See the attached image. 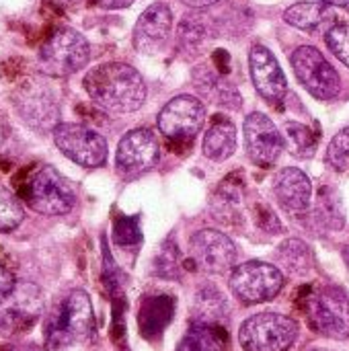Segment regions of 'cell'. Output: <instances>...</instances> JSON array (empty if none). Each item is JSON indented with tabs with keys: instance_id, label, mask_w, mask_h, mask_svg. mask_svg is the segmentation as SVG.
I'll return each mask as SVG.
<instances>
[{
	"instance_id": "cell-17",
	"label": "cell",
	"mask_w": 349,
	"mask_h": 351,
	"mask_svg": "<svg viewBox=\"0 0 349 351\" xmlns=\"http://www.w3.org/2000/svg\"><path fill=\"white\" fill-rule=\"evenodd\" d=\"M173 27V12L167 4H150L138 19L134 27V45L136 49L148 53L154 51L169 35Z\"/></svg>"
},
{
	"instance_id": "cell-7",
	"label": "cell",
	"mask_w": 349,
	"mask_h": 351,
	"mask_svg": "<svg viewBox=\"0 0 349 351\" xmlns=\"http://www.w3.org/2000/svg\"><path fill=\"white\" fill-rule=\"evenodd\" d=\"M58 150L84 169H97L107 160V140L84 123L60 121L51 132Z\"/></svg>"
},
{
	"instance_id": "cell-30",
	"label": "cell",
	"mask_w": 349,
	"mask_h": 351,
	"mask_svg": "<svg viewBox=\"0 0 349 351\" xmlns=\"http://www.w3.org/2000/svg\"><path fill=\"white\" fill-rule=\"evenodd\" d=\"M179 271V249L173 241L165 243L156 257V274L163 278H177Z\"/></svg>"
},
{
	"instance_id": "cell-23",
	"label": "cell",
	"mask_w": 349,
	"mask_h": 351,
	"mask_svg": "<svg viewBox=\"0 0 349 351\" xmlns=\"http://www.w3.org/2000/svg\"><path fill=\"white\" fill-rule=\"evenodd\" d=\"M228 306L224 296L214 288H202L195 294L193 300V323H208V325H220V321L226 317Z\"/></svg>"
},
{
	"instance_id": "cell-26",
	"label": "cell",
	"mask_w": 349,
	"mask_h": 351,
	"mask_svg": "<svg viewBox=\"0 0 349 351\" xmlns=\"http://www.w3.org/2000/svg\"><path fill=\"white\" fill-rule=\"evenodd\" d=\"M25 218L23 202L16 193L0 183V234L12 232Z\"/></svg>"
},
{
	"instance_id": "cell-14",
	"label": "cell",
	"mask_w": 349,
	"mask_h": 351,
	"mask_svg": "<svg viewBox=\"0 0 349 351\" xmlns=\"http://www.w3.org/2000/svg\"><path fill=\"white\" fill-rule=\"evenodd\" d=\"M243 130L247 154L251 156V160L259 167H272L286 146V140L278 125L265 113L255 111L245 119Z\"/></svg>"
},
{
	"instance_id": "cell-11",
	"label": "cell",
	"mask_w": 349,
	"mask_h": 351,
	"mask_svg": "<svg viewBox=\"0 0 349 351\" xmlns=\"http://www.w3.org/2000/svg\"><path fill=\"white\" fill-rule=\"evenodd\" d=\"M206 119L204 103L191 95H179L171 99L158 113V130L171 142H191Z\"/></svg>"
},
{
	"instance_id": "cell-21",
	"label": "cell",
	"mask_w": 349,
	"mask_h": 351,
	"mask_svg": "<svg viewBox=\"0 0 349 351\" xmlns=\"http://www.w3.org/2000/svg\"><path fill=\"white\" fill-rule=\"evenodd\" d=\"M177 351H226V335L220 325L193 323L179 341Z\"/></svg>"
},
{
	"instance_id": "cell-12",
	"label": "cell",
	"mask_w": 349,
	"mask_h": 351,
	"mask_svg": "<svg viewBox=\"0 0 349 351\" xmlns=\"http://www.w3.org/2000/svg\"><path fill=\"white\" fill-rule=\"evenodd\" d=\"M158 156L160 146L152 130L138 128L119 140L115 152V169L123 177H140L156 167Z\"/></svg>"
},
{
	"instance_id": "cell-39",
	"label": "cell",
	"mask_w": 349,
	"mask_h": 351,
	"mask_svg": "<svg viewBox=\"0 0 349 351\" xmlns=\"http://www.w3.org/2000/svg\"><path fill=\"white\" fill-rule=\"evenodd\" d=\"M313 351H323V350H313Z\"/></svg>"
},
{
	"instance_id": "cell-28",
	"label": "cell",
	"mask_w": 349,
	"mask_h": 351,
	"mask_svg": "<svg viewBox=\"0 0 349 351\" xmlns=\"http://www.w3.org/2000/svg\"><path fill=\"white\" fill-rule=\"evenodd\" d=\"M327 162L337 171L349 169V128L341 130L331 140V144L327 148Z\"/></svg>"
},
{
	"instance_id": "cell-15",
	"label": "cell",
	"mask_w": 349,
	"mask_h": 351,
	"mask_svg": "<svg viewBox=\"0 0 349 351\" xmlns=\"http://www.w3.org/2000/svg\"><path fill=\"white\" fill-rule=\"evenodd\" d=\"M43 300L35 284L19 282L10 298L0 306V335H14L29 329L41 315Z\"/></svg>"
},
{
	"instance_id": "cell-38",
	"label": "cell",
	"mask_w": 349,
	"mask_h": 351,
	"mask_svg": "<svg viewBox=\"0 0 349 351\" xmlns=\"http://www.w3.org/2000/svg\"><path fill=\"white\" fill-rule=\"evenodd\" d=\"M344 257H346V263L349 267V245H346V249H344Z\"/></svg>"
},
{
	"instance_id": "cell-5",
	"label": "cell",
	"mask_w": 349,
	"mask_h": 351,
	"mask_svg": "<svg viewBox=\"0 0 349 351\" xmlns=\"http://www.w3.org/2000/svg\"><path fill=\"white\" fill-rule=\"evenodd\" d=\"M10 101L21 121L35 132H53L60 123V101L43 78L23 80L12 90Z\"/></svg>"
},
{
	"instance_id": "cell-32",
	"label": "cell",
	"mask_w": 349,
	"mask_h": 351,
	"mask_svg": "<svg viewBox=\"0 0 349 351\" xmlns=\"http://www.w3.org/2000/svg\"><path fill=\"white\" fill-rule=\"evenodd\" d=\"M16 284H19V282L14 280V276H12L6 267L0 265V306L10 298V294L14 292Z\"/></svg>"
},
{
	"instance_id": "cell-16",
	"label": "cell",
	"mask_w": 349,
	"mask_h": 351,
	"mask_svg": "<svg viewBox=\"0 0 349 351\" xmlns=\"http://www.w3.org/2000/svg\"><path fill=\"white\" fill-rule=\"evenodd\" d=\"M249 68H251V78H253L257 93L272 105L282 103L288 93V80H286L276 56L265 45L257 43L251 47Z\"/></svg>"
},
{
	"instance_id": "cell-2",
	"label": "cell",
	"mask_w": 349,
	"mask_h": 351,
	"mask_svg": "<svg viewBox=\"0 0 349 351\" xmlns=\"http://www.w3.org/2000/svg\"><path fill=\"white\" fill-rule=\"evenodd\" d=\"M45 346L58 351L88 341L95 333V313L84 290L68 292L45 317Z\"/></svg>"
},
{
	"instance_id": "cell-27",
	"label": "cell",
	"mask_w": 349,
	"mask_h": 351,
	"mask_svg": "<svg viewBox=\"0 0 349 351\" xmlns=\"http://www.w3.org/2000/svg\"><path fill=\"white\" fill-rule=\"evenodd\" d=\"M327 45L331 53L349 66V23H337L327 31Z\"/></svg>"
},
{
	"instance_id": "cell-36",
	"label": "cell",
	"mask_w": 349,
	"mask_h": 351,
	"mask_svg": "<svg viewBox=\"0 0 349 351\" xmlns=\"http://www.w3.org/2000/svg\"><path fill=\"white\" fill-rule=\"evenodd\" d=\"M10 351H39L35 346H14Z\"/></svg>"
},
{
	"instance_id": "cell-22",
	"label": "cell",
	"mask_w": 349,
	"mask_h": 351,
	"mask_svg": "<svg viewBox=\"0 0 349 351\" xmlns=\"http://www.w3.org/2000/svg\"><path fill=\"white\" fill-rule=\"evenodd\" d=\"M276 259L282 265V269L292 274V276H304L313 267L311 247L304 241H300V239H290V241L282 243L278 247Z\"/></svg>"
},
{
	"instance_id": "cell-34",
	"label": "cell",
	"mask_w": 349,
	"mask_h": 351,
	"mask_svg": "<svg viewBox=\"0 0 349 351\" xmlns=\"http://www.w3.org/2000/svg\"><path fill=\"white\" fill-rule=\"evenodd\" d=\"M181 2L191 6V8H208V6H212V4H216L220 0H181Z\"/></svg>"
},
{
	"instance_id": "cell-19",
	"label": "cell",
	"mask_w": 349,
	"mask_h": 351,
	"mask_svg": "<svg viewBox=\"0 0 349 351\" xmlns=\"http://www.w3.org/2000/svg\"><path fill=\"white\" fill-rule=\"evenodd\" d=\"M237 148V130L234 123L226 117H218L204 136V156L214 162H224L234 154Z\"/></svg>"
},
{
	"instance_id": "cell-20",
	"label": "cell",
	"mask_w": 349,
	"mask_h": 351,
	"mask_svg": "<svg viewBox=\"0 0 349 351\" xmlns=\"http://www.w3.org/2000/svg\"><path fill=\"white\" fill-rule=\"evenodd\" d=\"M175 302L171 296H150L140 308V331L144 337H156L171 323Z\"/></svg>"
},
{
	"instance_id": "cell-37",
	"label": "cell",
	"mask_w": 349,
	"mask_h": 351,
	"mask_svg": "<svg viewBox=\"0 0 349 351\" xmlns=\"http://www.w3.org/2000/svg\"><path fill=\"white\" fill-rule=\"evenodd\" d=\"M56 2H60V4H64V6H70V4H74V2H78V0H56Z\"/></svg>"
},
{
	"instance_id": "cell-33",
	"label": "cell",
	"mask_w": 349,
	"mask_h": 351,
	"mask_svg": "<svg viewBox=\"0 0 349 351\" xmlns=\"http://www.w3.org/2000/svg\"><path fill=\"white\" fill-rule=\"evenodd\" d=\"M136 0H95L97 6L105 8V10H117V8H128L132 6Z\"/></svg>"
},
{
	"instance_id": "cell-8",
	"label": "cell",
	"mask_w": 349,
	"mask_h": 351,
	"mask_svg": "<svg viewBox=\"0 0 349 351\" xmlns=\"http://www.w3.org/2000/svg\"><path fill=\"white\" fill-rule=\"evenodd\" d=\"M228 284L232 294L245 304H261L274 300L282 292L286 278L276 265L263 261H249L232 269Z\"/></svg>"
},
{
	"instance_id": "cell-9",
	"label": "cell",
	"mask_w": 349,
	"mask_h": 351,
	"mask_svg": "<svg viewBox=\"0 0 349 351\" xmlns=\"http://www.w3.org/2000/svg\"><path fill=\"white\" fill-rule=\"evenodd\" d=\"M292 68L300 84L317 99L331 101L339 95L341 80L329 60L313 45H300L292 51Z\"/></svg>"
},
{
	"instance_id": "cell-24",
	"label": "cell",
	"mask_w": 349,
	"mask_h": 351,
	"mask_svg": "<svg viewBox=\"0 0 349 351\" xmlns=\"http://www.w3.org/2000/svg\"><path fill=\"white\" fill-rule=\"evenodd\" d=\"M329 14L327 4L321 2H296L284 12V21L296 29L302 31H315L319 29Z\"/></svg>"
},
{
	"instance_id": "cell-25",
	"label": "cell",
	"mask_w": 349,
	"mask_h": 351,
	"mask_svg": "<svg viewBox=\"0 0 349 351\" xmlns=\"http://www.w3.org/2000/svg\"><path fill=\"white\" fill-rule=\"evenodd\" d=\"M282 132H284V140H286V144H288V148H290V152L294 156L311 158L315 154L319 140H317L315 132L309 125L298 123V121H286Z\"/></svg>"
},
{
	"instance_id": "cell-18",
	"label": "cell",
	"mask_w": 349,
	"mask_h": 351,
	"mask_svg": "<svg viewBox=\"0 0 349 351\" xmlns=\"http://www.w3.org/2000/svg\"><path fill=\"white\" fill-rule=\"evenodd\" d=\"M274 193L290 212H304L311 206L313 185L300 169H282L274 177Z\"/></svg>"
},
{
	"instance_id": "cell-10",
	"label": "cell",
	"mask_w": 349,
	"mask_h": 351,
	"mask_svg": "<svg viewBox=\"0 0 349 351\" xmlns=\"http://www.w3.org/2000/svg\"><path fill=\"white\" fill-rule=\"evenodd\" d=\"M309 319L321 335L349 339V296L335 286L317 290L309 298Z\"/></svg>"
},
{
	"instance_id": "cell-29",
	"label": "cell",
	"mask_w": 349,
	"mask_h": 351,
	"mask_svg": "<svg viewBox=\"0 0 349 351\" xmlns=\"http://www.w3.org/2000/svg\"><path fill=\"white\" fill-rule=\"evenodd\" d=\"M206 25L202 23V19L195 16H187L185 21H181L179 27V43L185 47H197L204 43L206 39Z\"/></svg>"
},
{
	"instance_id": "cell-6",
	"label": "cell",
	"mask_w": 349,
	"mask_h": 351,
	"mask_svg": "<svg viewBox=\"0 0 349 351\" xmlns=\"http://www.w3.org/2000/svg\"><path fill=\"white\" fill-rule=\"evenodd\" d=\"M298 337V323L286 315L259 313L249 317L239 331L245 351H286Z\"/></svg>"
},
{
	"instance_id": "cell-35",
	"label": "cell",
	"mask_w": 349,
	"mask_h": 351,
	"mask_svg": "<svg viewBox=\"0 0 349 351\" xmlns=\"http://www.w3.org/2000/svg\"><path fill=\"white\" fill-rule=\"evenodd\" d=\"M323 4H329V6H348L349 0H321Z\"/></svg>"
},
{
	"instance_id": "cell-31",
	"label": "cell",
	"mask_w": 349,
	"mask_h": 351,
	"mask_svg": "<svg viewBox=\"0 0 349 351\" xmlns=\"http://www.w3.org/2000/svg\"><path fill=\"white\" fill-rule=\"evenodd\" d=\"M113 237H115V243L121 245V247H130V245L140 243L142 232H140L138 220H136V218H119V220L115 222Z\"/></svg>"
},
{
	"instance_id": "cell-13",
	"label": "cell",
	"mask_w": 349,
	"mask_h": 351,
	"mask_svg": "<svg viewBox=\"0 0 349 351\" xmlns=\"http://www.w3.org/2000/svg\"><path fill=\"white\" fill-rule=\"evenodd\" d=\"M189 255L195 267L204 274H226L234 267L237 247L234 243L212 228L200 230L189 241Z\"/></svg>"
},
{
	"instance_id": "cell-3",
	"label": "cell",
	"mask_w": 349,
	"mask_h": 351,
	"mask_svg": "<svg viewBox=\"0 0 349 351\" xmlns=\"http://www.w3.org/2000/svg\"><path fill=\"white\" fill-rule=\"evenodd\" d=\"M91 60V45L72 27L56 29L37 53V68L47 78H66L80 72Z\"/></svg>"
},
{
	"instance_id": "cell-4",
	"label": "cell",
	"mask_w": 349,
	"mask_h": 351,
	"mask_svg": "<svg viewBox=\"0 0 349 351\" xmlns=\"http://www.w3.org/2000/svg\"><path fill=\"white\" fill-rule=\"evenodd\" d=\"M23 202L41 216H66L76 206L72 183L53 167H39L23 187Z\"/></svg>"
},
{
	"instance_id": "cell-1",
	"label": "cell",
	"mask_w": 349,
	"mask_h": 351,
	"mask_svg": "<svg viewBox=\"0 0 349 351\" xmlns=\"http://www.w3.org/2000/svg\"><path fill=\"white\" fill-rule=\"evenodd\" d=\"M84 90L95 105L111 113L138 111L146 101L142 74L123 62H105L86 72Z\"/></svg>"
}]
</instances>
